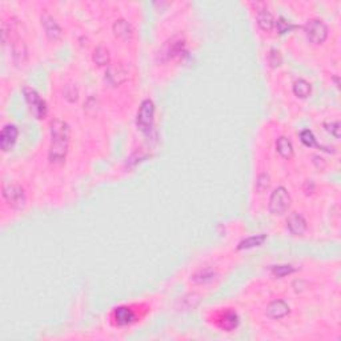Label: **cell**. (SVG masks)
<instances>
[{
	"label": "cell",
	"mask_w": 341,
	"mask_h": 341,
	"mask_svg": "<svg viewBox=\"0 0 341 341\" xmlns=\"http://www.w3.org/2000/svg\"><path fill=\"white\" fill-rule=\"evenodd\" d=\"M50 160L52 163H60L65 159L70 144V125L63 120H53L51 123Z\"/></svg>",
	"instance_id": "6da1fadb"
},
{
	"label": "cell",
	"mask_w": 341,
	"mask_h": 341,
	"mask_svg": "<svg viewBox=\"0 0 341 341\" xmlns=\"http://www.w3.org/2000/svg\"><path fill=\"white\" fill-rule=\"evenodd\" d=\"M153 116H155V104L152 100L146 99L139 108L136 116V124L143 133L148 135L153 128Z\"/></svg>",
	"instance_id": "7a4b0ae2"
},
{
	"label": "cell",
	"mask_w": 341,
	"mask_h": 341,
	"mask_svg": "<svg viewBox=\"0 0 341 341\" xmlns=\"http://www.w3.org/2000/svg\"><path fill=\"white\" fill-rule=\"evenodd\" d=\"M291 206V196L284 187H279L272 192L269 199V211L274 215H283Z\"/></svg>",
	"instance_id": "3957f363"
},
{
	"label": "cell",
	"mask_w": 341,
	"mask_h": 341,
	"mask_svg": "<svg viewBox=\"0 0 341 341\" xmlns=\"http://www.w3.org/2000/svg\"><path fill=\"white\" fill-rule=\"evenodd\" d=\"M305 35L309 42L315 43V44H321L328 36L327 25L319 19L309 20L305 25Z\"/></svg>",
	"instance_id": "277c9868"
},
{
	"label": "cell",
	"mask_w": 341,
	"mask_h": 341,
	"mask_svg": "<svg viewBox=\"0 0 341 341\" xmlns=\"http://www.w3.org/2000/svg\"><path fill=\"white\" fill-rule=\"evenodd\" d=\"M24 96L27 103H28L29 108H31L32 114L35 115L38 119H42V117L46 116L47 114V107L46 101L42 99L39 96V93L36 92L35 89L32 88H24Z\"/></svg>",
	"instance_id": "5b68a950"
},
{
	"label": "cell",
	"mask_w": 341,
	"mask_h": 341,
	"mask_svg": "<svg viewBox=\"0 0 341 341\" xmlns=\"http://www.w3.org/2000/svg\"><path fill=\"white\" fill-rule=\"evenodd\" d=\"M3 196L4 199L8 201V204H11L12 207H16V208L23 206L25 201L24 191L19 185H8V187H4Z\"/></svg>",
	"instance_id": "8992f818"
},
{
	"label": "cell",
	"mask_w": 341,
	"mask_h": 341,
	"mask_svg": "<svg viewBox=\"0 0 341 341\" xmlns=\"http://www.w3.org/2000/svg\"><path fill=\"white\" fill-rule=\"evenodd\" d=\"M112 319L115 320V324L119 327H125L129 325L136 320V315L131 306H119L112 313Z\"/></svg>",
	"instance_id": "52a82bcc"
},
{
	"label": "cell",
	"mask_w": 341,
	"mask_h": 341,
	"mask_svg": "<svg viewBox=\"0 0 341 341\" xmlns=\"http://www.w3.org/2000/svg\"><path fill=\"white\" fill-rule=\"evenodd\" d=\"M238 324V317L236 315V312L231 311V309H227V311H224V312L217 313L216 317V325L221 329L229 330L234 329V328L237 327Z\"/></svg>",
	"instance_id": "ba28073f"
},
{
	"label": "cell",
	"mask_w": 341,
	"mask_h": 341,
	"mask_svg": "<svg viewBox=\"0 0 341 341\" xmlns=\"http://www.w3.org/2000/svg\"><path fill=\"white\" fill-rule=\"evenodd\" d=\"M18 128L14 124L4 125L2 132H0V148L3 151H8L11 147L14 146L16 139H18Z\"/></svg>",
	"instance_id": "9c48e42d"
},
{
	"label": "cell",
	"mask_w": 341,
	"mask_h": 341,
	"mask_svg": "<svg viewBox=\"0 0 341 341\" xmlns=\"http://www.w3.org/2000/svg\"><path fill=\"white\" fill-rule=\"evenodd\" d=\"M287 227L293 234H302L306 229V221L300 213L292 212L287 219Z\"/></svg>",
	"instance_id": "30bf717a"
},
{
	"label": "cell",
	"mask_w": 341,
	"mask_h": 341,
	"mask_svg": "<svg viewBox=\"0 0 341 341\" xmlns=\"http://www.w3.org/2000/svg\"><path fill=\"white\" fill-rule=\"evenodd\" d=\"M42 24L44 27L46 35L50 38L51 40H57L61 36V28L60 25L57 24V21L50 16V15H44L42 16Z\"/></svg>",
	"instance_id": "8fae6325"
},
{
	"label": "cell",
	"mask_w": 341,
	"mask_h": 341,
	"mask_svg": "<svg viewBox=\"0 0 341 341\" xmlns=\"http://www.w3.org/2000/svg\"><path fill=\"white\" fill-rule=\"evenodd\" d=\"M288 313H289V306L283 300H275L266 306V315L270 319H283Z\"/></svg>",
	"instance_id": "7c38bea8"
},
{
	"label": "cell",
	"mask_w": 341,
	"mask_h": 341,
	"mask_svg": "<svg viewBox=\"0 0 341 341\" xmlns=\"http://www.w3.org/2000/svg\"><path fill=\"white\" fill-rule=\"evenodd\" d=\"M257 24L260 25V28L264 29V31H270V29L274 28L275 25V20L274 16L270 14L269 11L263 8V10L257 11Z\"/></svg>",
	"instance_id": "4fadbf2b"
},
{
	"label": "cell",
	"mask_w": 341,
	"mask_h": 341,
	"mask_svg": "<svg viewBox=\"0 0 341 341\" xmlns=\"http://www.w3.org/2000/svg\"><path fill=\"white\" fill-rule=\"evenodd\" d=\"M276 149L277 152L280 153L284 159H291L292 155H293V147H292V143L289 142L287 138H284V136H281V138L277 139Z\"/></svg>",
	"instance_id": "5bb4252c"
},
{
	"label": "cell",
	"mask_w": 341,
	"mask_h": 341,
	"mask_svg": "<svg viewBox=\"0 0 341 341\" xmlns=\"http://www.w3.org/2000/svg\"><path fill=\"white\" fill-rule=\"evenodd\" d=\"M106 79L112 85H117L125 80V72L120 67H110L106 74Z\"/></svg>",
	"instance_id": "9a60e30c"
},
{
	"label": "cell",
	"mask_w": 341,
	"mask_h": 341,
	"mask_svg": "<svg viewBox=\"0 0 341 341\" xmlns=\"http://www.w3.org/2000/svg\"><path fill=\"white\" fill-rule=\"evenodd\" d=\"M114 31L116 36L121 38V39H129L132 36V27L127 20H116L114 24Z\"/></svg>",
	"instance_id": "2e32d148"
},
{
	"label": "cell",
	"mask_w": 341,
	"mask_h": 341,
	"mask_svg": "<svg viewBox=\"0 0 341 341\" xmlns=\"http://www.w3.org/2000/svg\"><path fill=\"white\" fill-rule=\"evenodd\" d=\"M265 242V234H256V236H251V237L245 238L243 240L240 244H238V249H249L253 248V247H259L263 243Z\"/></svg>",
	"instance_id": "e0dca14e"
},
{
	"label": "cell",
	"mask_w": 341,
	"mask_h": 341,
	"mask_svg": "<svg viewBox=\"0 0 341 341\" xmlns=\"http://www.w3.org/2000/svg\"><path fill=\"white\" fill-rule=\"evenodd\" d=\"M293 92L298 97H308L309 93H311V84H309L306 80L304 79H298L297 82L293 84Z\"/></svg>",
	"instance_id": "ac0fdd59"
},
{
	"label": "cell",
	"mask_w": 341,
	"mask_h": 341,
	"mask_svg": "<svg viewBox=\"0 0 341 341\" xmlns=\"http://www.w3.org/2000/svg\"><path fill=\"white\" fill-rule=\"evenodd\" d=\"M93 61L99 65H107L110 63V52L106 47L100 46L97 47L93 52Z\"/></svg>",
	"instance_id": "d6986e66"
},
{
	"label": "cell",
	"mask_w": 341,
	"mask_h": 341,
	"mask_svg": "<svg viewBox=\"0 0 341 341\" xmlns=\"http://www.w3.org/2000/svg\"><path fill=\"white\" fill-rule=\"evenodd\" d=\"M269 176L266 174H261L256 180V191L259 192V193H263V192H265L266 189L269 188Z\"/></svg>",
	"instance_id": "ffe728a7"
},
{
	"label": "cell",
	"mask_w": 341,
	"mask_h": 341,
	"mask_svg": "<svg viewBox=\"0 0 341 341\" xmlns=\"http://www.w3.org/2000/svg\"><path fill=\"white\" fill-rule=\"evenodd\" d=\"M300 138H301V142L304 143L306 147H320L319 144H317L315 135H313L309 129L302 131L301 133H300ZM320 148H321V147H320Z\"/></svg>",
	"instance_id": "44dd1931"
},
{
	"label": "cell",
	"mask_w": 341,
	"mask_h": 341,
	"mask_svg": "<svg viewBox=\"0 0 341 341\" xmlns=\"http://www.w3.org/2000/svg\"><path fill=\"white\" fill-rule=\"evenodd\" d=\"M272 272H274L275 276L284 277V276H287V275L293 272V266L292 265H275Z\"/></svg>",
	"instance_id": "7402d4cb"
},
{
	"label": "cell",
	"mask_w": 341,
	"mask_h": 341,
	"mask_svg": "<svg viewBox=\"0 0 341 341\" xmlns=\"http://www.w3.org/2000/svg\"><path fill=\"white\" fill-rule=\"evenodd\" d=\"M276 27L277 31L280 32V33H284V32H288L291 28H295V25H292L289 21H287L283 18H280L276 21Z\"/></svg>",
	"instance_id": "603a6c76"
},
{
	"label": "cell",
	"mask_w": 341,
	"mask_h": 341,
	"mask_svg": "<svg viewBox=\"0 0 341 341\" xmlns=\"http://www.w3.org/2000/svg\"><path fill=\"white\" fill-rule=\"evenodd\" d=\"M327 129L334 136V138H340V123L338 121H334V123H330L329 125H327Z\"/></svg>",
	"instance_id": "cb8c5ba5"
}]
</instances>
